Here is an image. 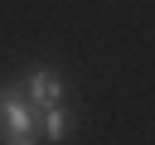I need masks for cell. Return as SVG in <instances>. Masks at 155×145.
<instances>
[{
    "mask_svg": "<svg viewBox=\"0 0 155 145\" xmlns=\"http://www.w3.org/2000/svg\"><path fill=\"white\" fill-rule=\"evenodd\" d=\"M0 145H34V130H29V135H5Z\"/></svg>",
    "mask_w": 155,
    "mask_h": 145,
    "instance_id": "4",
    "label": "cell"
},
{
    "mask_svg": "<svg viewBox=\"0 0 155 145\" xmlns=\"http://www.w3.org/2000/svg\"><path fill=\"white\" fill-rule=\"evenodd\" d=\"M24 92H29V106H58L63 77H58L53 68H34V72L24 77Z\"/></svg>",
    "mask_w": 155,
    "mask_h": 145,
    "instance_id": "2",
    "label": "cell"
},
{
    "mask_svg": "<svg viewBox=\"0 0 155 145\" xmlns=\"http://www.w3.org/2000/svg\"><path fill=\"white\" fill-rule=\"evenodd\" d=\"M39 130H44L48 140H63V135H68V111H63V106H39Z\"/></svg>",
    "mask_w": 155,
    "mask_h": 145,
    "instance_id": "3",
    "label": "cell"
},
{
    "mask_svg": "<svg viewBox=\"0 0 155 145\" xmlns=\"http://www.w3.org/2000/svg\"><path fill=\"white\" fill-rule=\"evenodd\" d=\"M39 135V106H29L19 92H10V87H0V140L5 135Z\"/></svg>",
    "mask_w": 155,
    "mask_h": 145,
    "instance_id": "1",
    "label": "cell"
}]
</instances>
